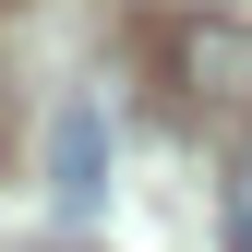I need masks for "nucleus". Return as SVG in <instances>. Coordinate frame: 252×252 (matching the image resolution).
Listing matches in <instances>:
<instances>
[{"label": "nucleus", "mask_w": 252, "mask_h": 252, "mask_svg": "<svg viewBox=\"0 0 252 252\" xmlns=\"http://www.w3.org/2000/svg\"><path fill=\"white\" fill-rule=\"evenodd\" d=\"M204 12H216V0H204Z\"/></svg>", "instance_id": "7ed1b4c3"}, {"label": "nucleus", "mask_w": 252, "mask_h": 252, "mask_svg": "<svg viewBox=\"0 0 252 252\" xmlns=\"http://www.w3.org/2000/svg\"><path fill=\"white\" fill-rule=\"evenodd\" d=\"M228 252H252V156H240V180H228Z\"/></svg>", "instance_id": "f03ea898"}, {"label": "nucleus", "mask_w": 252, "mask_h": 252, "mask_svg": "<svg viewBox=\"0 0 252 252\" xmlns=\"http://www.w3.org/2000/svg\"><path fill=\"white\" fill-rule=\"evenodd\" d=\"M48 192H60V216H96V192H108V108H96V96H72V108H60Z\"/></svg>", "instance_id": "f257e3e1"}]
</instances>
